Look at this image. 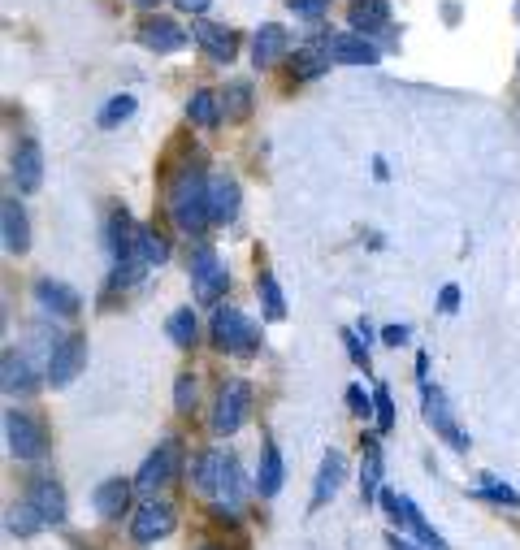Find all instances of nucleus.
I'll return each instance as SVG.
<instances>
[{"label":"nucleus","instance_id":"79ce46f5","mask_svg":"<svg viewBox=\"0 0 520 550\" xmlns=\"http://www.w3.org/2000/svg\"><path fill=\"white\" fill-rule=\"evenodd\" d=\"M347 338V347H351V360H356V364H364V369H369V351H364V343H360V334H343Z\"/></svg>","mask_w":520,"mask_h":550},{"label":"nucleus","instance_id":"f8f14e48","mask_svg":"<svg viewBox=\"0 0 520 550\" xmlns=\"http://www.w3.org/2000/svg\"><path fill=\"white\" fill-rule=\"evenodd\" d=\"M325 44H330V61L334 65H377V57H382V52H377L369 39L364 35H325Z\"/></svg>","mask_w":520,"mask_h":550},{"label":"nucleus","instance_id":"c85d7f7f","mask_svg":"<svg viewBox=\"0 0 520 550\" xmlns=\"http://www.w3.org/2000/svg\"><path fill=\"white\" fill-rule=\"evenodd\" d=\"M135 252L148 260V265H165V260H169V243H165V234H156L152 226H139L135 230Z\"/></svg>","mask_w":520,"mask_h":550},{"label":"nucleus","instance_id":"09e8293b","mask_svg":"<svg viewBox=\"0 0 520 550\" xmlns=\"http://www.w3.org/2000/svg\"><path fill=\"white\" fill-rule=\"evenodd\" d=\"M200 550H221V546H200Z\"/></svg>","mask_w":520,"mask_h":550},{"label":"nucleus","instance_id":"49530a36","mask_svg":"<svg viewBox=\"0 0 520 550\" xmlns=\"http://www.w3.org/2000/svg\"><path fill=\"white\" fill-rule=\"evenodd\" d=\"M178 9H187V13H204L208 5H213V0H174Z\"/></svg>","mask_w":520,"mask_h":550},{"label":"nucleus","instance_id":"a211bd4d","mask_svg":"<svg viewBox=\"0 0 520 550\" xmlns=\"http://www.w3.org/2000/svg\"><path fill=\"white\" fill-rule=\"evenodd\" d=\"M143 44H148L152 52H178L182 44H187V35L191 31H182L178 22H169V18H152V22H143Z\"/></svg>","mask_w":520,"mask_h":550},{"label":"nucleus","instance_id":"c756f323","mask_svg":"<svg viewBox=\"0 0 520 550\" xmlns=\"http://www.w3.org/2000/svg\"><path fill=\"white\" fill-rule=\"evenodd\" d=\"M48 520L39 516V507L26 499V503H18V507H9V533H18V538H31V533H39Z\"/></svg>","mask_w":520,"mask_h":550},{"label":"nucleus","instance_id":"8fccbe9b","mask_svg":"<svg viewBox=\"0 0 520 550\" xmlns=\"http://www.w3.org/2000/svg\"><path fill=\"white\" fill-rule=\"evenodd\" d=\"M516 13H520V9H516Z\"/></svg>","mask_w":520,"mask_h":550},{"label":"nucleus","instance_id":"473e14b6","mask_svg":"<svg viewBox=\"0 0 520 550\" xmlns=\"http://www.w3.org/2000/svg\"><path fill=\"white\" fill-rule=\"evenodd\" d=\"M217 499L226 503V507H239L243 499V473H239V460H226V473H221V486H217Z\"/></svg>","mask_w":520,"mask_h":550},{"label":"nucleus","instance_id":"412c9836","mask_svg":"<svg viewBox=\"0 0 520 550\" xmlns=\"http://www.w3.org/2000/svg\"><path fill=\"white\" fill-rule=\"evenodd\" d=\"M330 44H325V35H317L312 44H304V48H295V57H291V70L299 74V78H317L321 70H330Z\"/></svg>","mask_w":520,"mask_h":550},{"label":"nucleus","instance_id":"4be33fe9","mask_svg":"<svg viewBox=\"0 0 520 550\" xmlns=\"http://www.w3.org/2000/svg\"><path fill=\"white\" fill-rule=\"evenodd\" d=\"M35 299H39V308L57 312V317H74V312H78V295L65 282H52V278L35 282Z\"/></svg>","mask_w":520,"mask_h":550},{"label":"nucleus","instance_id":"a878e982","mask_svg":"<svg viewBox=\"0 0 520 550\" xmlns=\"http://www.w3.org/2000/svg\"><path fill=\"white\" fill-rule=\"evenodd\" d=\"M104 239H109V252H113V256L135 252V230H130L126 208H113V213H109V226H104Z\"/></svg>","mask_w":520,"mask_h":550},{"label":"nucleus","instance_id":"37998d69","mask_svg":"<svg viewBox=\"0 0 520 550\" xmlns=\"http://www.w3.org/2000/svg\"><path fill=\"white\" fill-rule=\"evenodd\" d=\"M438 308H442V312H455V308H460V286H442Z\"/></svg>","mask_w":520,"mask_h":550},{"label":"nucleus","instance_id":"f03ea898","mask_svg":"<svg viewBox=\"0 0 520 550\" xmlns=\"http://www.w3.org/2000/svg\"><path fill=\"white\" fill-rule=\"evenodd\" d=\"M213 343L221 351H234V356H252L256 343H260V330L239 308H217L213 312Z\"/></svg>","mask_w":520,"mask_h":550},{"label":"nucleus","instance_id":"4c0bfd02","mask_svg":"<svg viewBox=\"0 0 520 550\" xmlns=\"http://www.w3.org/2000/svg\"><path fill=\"white\" fill-rule=\"evenodd\" d=\"M373 412H377V429H386L395 425V403H390V390L386 386H377V395H373Z\"/></svg>","mask_w":520,"mask_h":550},{"label":"nucleus","instance_id":"4468645a","mask_svg":"<svg viewBox=\"0 0 520 550\" xmlns=\"http://www.w3.org/2000/svg\"><path fill=\"white\" fill-rule=\"evenodd\" d=\"M130 490H135V481H126V477H109V481H100L96 486V512L104 520H122L126 516V507H130Z\"/></svg>","mask_w":520,"mask_h":550},{"label":"nucleus","instance_id":"423d86ee","mask_svg":"<svg viewBox=\"0 0 520 550\" xmlns=\"http://www.w3.org/2000/svg\"><path fill=\"white\" fill-rule=\"evenodd\" d=\"M5 438H9V451L13 460H39L44 455V429L35 425V416L26 412H5Z\"/></svg>","mask_w":520,"mask_h":550},{"label":"nucleus","instance_id":"58836bf2","mask_svg":"<svg viewBox=\"0 0 520 550\" xmlns=\"http://www.w3.org/2000/svg\"><path fill=\"white\" fill-rule=\"evenodd\" d=\"M174 408H178V412L195 408V377H191V373H182L178 382H174Z\"/></svg>","mask_w":520,"mask_h":550},{"label":"nucleus","instance_id":"0eeeda50","mask_svg":"<svg viewBox=\"0 0 520 550\" xmlns=\"http://www.w3.org/2000/svg\"><path fill=\"white\" fill-rule=\"evenodd\" d=\"M83 364H87V338H61L57 347H52V356H48V382L52 386H70L78 373H83Z\"/></svg>","mask_w":520,"mask_h":550},{"label":"nucleus","instance_id":"ea45409f","mask_svg":"<svg viewBox=\"0 0 520 550\" xmlns=\"http://www.w3.org/2000/svg\"><path fill=\"white\" fill-rule=\"evenodd\" d=\"M347 408H351V412H356V416H369V412H373V399H369V395H364V390H360V386H351V390H347Z\"/></svg>","mask_w":520,"mask_h":550},{"label":"nucleus","instance_id":"f257e3e1","mask_svg":"<svg viewBox=\"0 0 520 550\" xmlns=\"http://www.w3.org/2000/svg\"><path fill=\"white\" fill-rule=\"evenodd\" d=\"M169 217H174V226L182 234H200L208 221H213V208H208V182L187 169V174L174 178V187H169Z\"/></svg>","mask_w":520,"mask_h":550},{"label":"nucleus","instance_id":"5701e85b","mask_svg":"<svg viewBox=\"0 0 520 550\" xmlns=\"http://www.w3.org/2000/svg\"><path fill=\"white\" fill-rule=\"evenodd\" d=\"M0 386H5V395H26V390L35 386L31 377V364H26V356H18V351H5V360H0Z\"/></svg>","mask_w":520,"mask_h":550},{"label":"nucleus","instance_id":"a18cd8bd","mask_svg":"<svg viewBox=\"0 0 520 550\" xmlns=\"http://www.w3.org/2000/svg\"><path fill=\"white\" fill-rule=\"evenodd\" d=\"M386 546H390V550H429V546H416V542H403V538H399V533H390V538H386Z\"/></svg>","mask_w":520,"mask_h":550},{"label":"nucleus","instance_id":"7c9ffc66","mask_svg":"<svg viewBox=\"0 0 520 550\" xmlns=\"http://www.w3.org/2000/svg\"><path fill=\"white\" fill-rule=\"evenodd\" d=\"M256 295H260V304H265V317L269 321H282L286 317V299H282L278 278H273V273H260V278H256Z\"/></svg>","mask_w":520,"mask_h":550},{"label":"nucleus","instance_id":"f704fd0d","mask_svg":"<svg viewBox=\"0 0 520 550\" xmlns=\"http://www.w3.org/2000/svg\"><path fill=\"white\" fill-rule=\"evenodd\" d=\"M130 113H135V96H113V100L96 113V122H100L104 130H113V126H122Z\"/></svg>","mask_w":520,"mask_h":550},{"label":"nucleus","instance_id":"393cba45","mask_svg":"<svg viewBox=\"0 0 520 550\" xmlns=\"http://www.w3.org/2000/svg\"><path fill=\"white\" fill-rule=\"evenodd\" d=\"M360 494L373 499L382 494V447L373 438H364V464H360Z\"/></svg>","mask_w":520,"mask_h":550},{"label":"nucleus","instance_id":"de8ad7c7","mask_svg":"<svg viewBox=\"0 0 520 550\" xmlns=\"http://www.w3.org/2000/svg\"><path fill=\"white\" fill-rule=\"evenodd\" d=\"M135 5H143V9H152V5H161V0H135Z\"/></svg>","mask_w":520,"mask_h":550},{"label":"nucleus","instance_id":"7ed1b4c3","mask_svg":"<svg viewBox=\"0 0 520 550\" xmlns=\"http://www.w3.org/2000/svg\"><path fill=\"white\" fill-rule=\"evenodd\" d=\"M226 269H221V260L213 256V247L208 243H200L191 252V291H195V299L200 304H217L221 299V291H226Z\"/></svg>","mask_w":520,"mask_h":550},{"label":"nucleus","instance_id":"dca6fc26","mask_svg":"<svg viewBox=\"0 0 520 550\" xmlns=\"http://www.w3.org/2000/svg\"><path fill=\"white\" fill-rule=\"evenodd\" d=\"M191 39H195V44H200L213 61H234V48H239L226 26H213V22H195V26H191Z\"/></svg>","mask_w":520,"mask_h":550},{"label":"nucleus","instance_id":"6e6552de","mask_svg":"<svg viewBox=\"0 0 520 550\" xmlns=\"http://www.w3.org/2000/svg\"><path fill=\"white\" fill-rule=\"evenodd\" d=\"M382 503H386V512L395 516L399 525H408V529L416 533V538H421V546H429V550H447V542H442L438 533L425 525V516L416 512V503L408 499V494H399V490H382Z\"/></svg>","mask_w":520,"mask_h":550},{"label":"nucleus","instance_id":"aec40b11","mask_svg":"<svg viewBox=\"0 0 520 550\" xmlns=\"http://www.w3.org/2000/svg\"><path fill=\"white\" fill-rule=\"evenodd\" d=\"M226 451H204L200 460H195L191 477H195V490L208 494V499H217V486H221V473H226Z\"/></svg>","mask_w":520,"mask_h":550},{"label":"nucleus","instance_id":"9b49d317","mask_svg":"<svg viewBox=\"0 0 520 550\" xmlns=\"http://www.w3.org/2000/svg\"><path fill=\"white\" fill-rule=\"evenodd\" d=\"M13 182H18L22 195L39 191V182H44V152H39L35 139H22L13 148Z\"/></svg>","mask_w":520,"mask_h":550},{"label":"nucleus","instance_id":"9d476101","mask_svg":"<svg viewBox=\"0 0 520 550\" xmlns=\"http://www.w3.org/2000/svg\"><path fill=\"white\" fill-rule=\"evenodd\" d=\"M421 403H425V421L438 429L442 438L451 442V447H460V451H468V438L460 434V425H455V416H451V403H447V395H442L438 386H421Z\"/></svg>","mask_w":520,"mask_h":550},{"label":"nucleus","instance_id":"bb28decb","mask_svg":"<svg viewBox=\"0 0 520 550\" xmlns=\"http://www.w3.org/2000/svg\"><path fill=\"white\" fill-rule=\"evenodd\" d=\"M351 26H356V31H377V26H386V18H390V5L386 0H356V5H351Z\"/></svg>","mask_w":520,"mask_h":550},{"label":"nucleus","instance_id":"2f4dec72","mask_svg":"<svg viewBox=\"0 0 520 550\" xmlns=\"http://www.w3.org/2000/svg\"><path fill=\"white\" fill-rule=\"evenodd\" d=\"M187 117L200 130H208V126H217V96L213 91H195L191 96V104H187Z\"/></svg>","mask_w":520,"mask_h":550},{"label":"nucleus","instance_id":"b1692460","mask_svg":"<svg viewBox=\"0 0 520 550\" xmlns=\"http://www.w3.org/2000/svg\"><path fill=\"white\" fill-rule=\"evenodd\" d=\"M31 503L39 507V516H44L48 525H61V520H65V494H61L57 481H35Z\"/></svg>","mask_w":520,"mask_h":550},{"label":"nucleus","instance_id":"f3484780","mask_svg":"<svg viewBox=\"0 0 520 550\" xmlns=\"http://www.w3.org/2000/svg\"><path fill=\"white\" fill-rule=\"evenodd\" d=\"M282 52H286V31H282V26H278V22L260 26L256 39H252V61H256V70H269V65H278Z\"/></svg>","mask_w":520,"mask_h":550},{"label":"nucleus","instance_id":"72a5a7b5","mask_svg":"<svg viewBox=\"0 0 520 550\" xmlns=\"http://www.w3.org/2000/svg\"><path fill=\"white\" fill-rule=\"evenodd\" d=\"M169 338H174V347H195V312L191 308H178L174 317H169Z\"/></svg>","mask_w":520,"mask_h":550},{"label":"nucleus","instance_id":"cd10ccee","mask_svg":"<svg viewBox=\"0 0 520 550\" xmlns=\"http://www.w3.org/2000/svg\"><path fill=\"white\" fill-rule=\"evenodd\" d=\"M256 490L265 494V499H273V494L282 490V455L278 447H265V455H260V473H256Z\"/></svg>","mask_w":520,"mask_h":550},{"label":"nucleus","instance_id":"20e7f679","mask_svg":"<svg viewBox=\"0 0 520 550\" xmlns=\"http://www.w3.org/2000/svg\"><path fill=\"white\" fill-rule=\"evenodd\" d=\"M247 408H252V386L243 377H230L217 395V412H213V434H234L247 421Z\"/></svg>","mask_w":520,"mask_h":550},{"label":"nucleus","instance_id":"ddd939ff","mask_svg":"<svg viewBox=\"0 0 520 550\" xmlns=\"http://www.w3.org/2000/svg\"><path fill=\"white\" fill-rule=\"evenodd\" d=\"M0 234H5V252L22 256L31 247V226H26V208L18 200L0 204Z\"/></svg>","mask_w":520,"mask_h":550},{"label":"nucleus","instance_id":"a19ab883","mask_svg":"<svg viewBox=\"0 0 520 550\" xmlns=\"http://www.w3.org/2000/svg\"><path fill=\"white\" fill-rule=\"evenodd\" d=\"M291 9L299 18H321V13L330 9V0H291Z\"/></svg>","mask_w":520,"mask_h":550},{"label":"nucleus","instance_id":"39448f33","mask_svg":"<svg viewBox=\"0 0 520 550\" xmlns=\"http://www.w3.org/2000/svg\"><path fill=\"white\" fill-rule=\"evenodd\" d=\"M178 464H182L178 442H174V438H165L161 447H156V451L148 455V460L139 464V473H135V490L152 494L156 486H169V481H174V473H178Z\"/></svg>","mask_w":520,"mask_h":550},{"label":"nucleus","instance_id":"2eb2a0df","mask_svg":"<svg viewBox=\"0 0 520 550\" xmlns=\"http://www.w3.org/2000/svg\"><path fill=\"white\" fill-rule=\"evenodd\" d=\"M343 473H347V455L343 451H334L321 460V473H317V486H312V507H321V503H330L338 486H343Z\"/></svg>","mask_w":520,"mask_h":550},{"label":"nucleus","instance_id":"6ab92c4d","mask_svg":"<svg viewBox=\"0 0 520 550\" xmlns=\"http://www.w3.org/2000/svg\"><path fill=\"white\" fill-rule=\"evenodd\" d=\"M208 208H213V221L217 226H230L239 217V187L230 178H213L208 182Z\"/></svg>","mask_w":520,"mask_h":550},{"label":"nucleus","instance_id":"1a4fd4ad","mask_svg":"<svg viewBox=\"0 0 520 550\" xmlns=\"http://www.w3.org/2000/svg\"><path fill=\"white\" fill-rule=\"evenodd\" d=\"M174 533V507L169 503H143L135 520H130V538L143 542V546H152V542H161Z\"/></svg>","mask_w":520,"mask_h":550},{"label":"nucleus","instance_id":"e433bc0d","mask_svg":"<svg viewBox=\"0 0 520 550\" xmlns=\"http://www.w3.org/2000/svg\"><path fill=\"white\" fill-rule=\"evenodd\" d=\"M481 494H486V499H494V503H507V507H520V494L516 490H507L499 477H481Z\"/></svg>","mask_w":520,"mask_h":550},{"label":"nucleus","instance_id":"c9c22d12","mask_svg":"<svg viewBox=\"0 0 520 550\" xmlns=\"http://www.w3.org/2000/svg\"><path fill=\"white\" fill-rule=\"evenodd\" d=\"M221 104L230 109V117H247V109H252V87H247V83H230L226 96H221Z\"/></svg>","mask_w":520,"mask_h":550},{"label":"nucleus","instance_id":"c03bdc74","mask_svg":"<svg viewBox=\"0 0 520 550\" xmlns=\"http://www.w3.org/2000/svg\"><path fill=\"white\" fill-rule=\"evenodd\" d=\"M382 343H390V347L408 343V325H386V330H382Z\"/></svg>","mask_w":520,"mask_h":550}]
</instances>
